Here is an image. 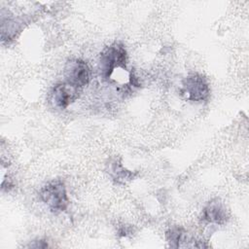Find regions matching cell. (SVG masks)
<instances>
[{
	"label": "cell",
	"instance_id": "cell-5",
	"mask_svg": "<svg viewBox=\"0 0 249 249\" xmlns=\"http://www.w3.org/2000/svg\"><path fill=\"white\" fill-rule=\"evenodd\" d=\"M78 89L70 86L66 82L58 83L53 88L52 100L57 108L65 109L78 98Z\"/></svg>",
	"mask_w": 249,
	"mask_h": 249
},
{
	"label": "cell",
	"instance_id": "cell-7",
	"mask_svg": "<svg viewBox=\"0 0 249 249\" xmlns=\"http://www.w3.org/2000/svg\"><path fill=\"white\" fill-rule=\"evenodd\" d=\"M111 174H112V177L114 178V180L117 181L118 183L124 182L125 180H129L131 178V176L133 177L132 173L129 172L128 170L124 169V166L122 165V163H120V162H114L112 164Z\"/></svg>",
	"mask_w": 249,
	"mask_h": 249
},
{
	"label": "cell",
	"instance_id": "cell-4",
	"mask_svg": "<svg viewBox=\"0 0 249 249\" xmlns=\"http://www.w3.org/2000/svg\"><path fill=\"white\" fill-rule=\"evenodd\" d=\"M90 71L86 61L75 58L66 63L65 66V79L66 83L70 86L81 89L87 86L89 82Z\"/></svg>",
	"mask_w": 249,
	"mask_h": 249
},
{
	"label": "cell",
	"instance_id": "cell-2",
	"mask_svg": "<svg viewBox=\"0 0 249 249\" xmlns=\"http://www.w3.org/2000/svg\"><path fill=\"white\" fill-rule=\"evenodd\" d=\"M39 196L53 213L65 211L69 203L65 185L60 180H53L43 186Z\"/></svg>",
	"mask_w": 249,
	"mask_h": 249
},
{
	"label": "cell",
	"instance_id": "cell-8",
	"mask_svg": "<svg viewBox=\"0 0 249 249\" xmlns=\"http://www.w3.org/2000/svg\"><path fill=\"white\" fill-rule=\"evenodd\" d=\"M184 239V230L179 227L170 228L166 231V240L171 247H179Z\"/></svg>",
	"mask_w": 249,
	"mask_h": 249
},
{
	"label": "cell",
	"instance_id": "cell-3",
	"mask_svg": "<svg viewBox=\"0 0 249 249\" xmlns=\"http://www.w3.org/2000/svg\"><path fill=\"white\" fill-rule=\"evenodd\" d=\"M182 93L190 101L203 102L210 95L207 79L199 73H191L182 81Z\"/></svg>",
	"mask_w": 249,
	"mask_h": 249
},
{
	"label": "cell",
	"instance_id": "cell-6",
	"mask_svg": "<svg viewBox=\"0 0 249 249\" xmlns=\"http://www.w3.org/2000/svg\"><path fill=\"white\" fill-rule=\"evenodd\" d=\"M202 220L211 223L223 225L228 220V214L221 202L217 199L210 201L202 211Z\"/></svg>",
	"mask_w": 249,
	"mask_h": 249
},
{
	"label": "cell",
	"instance_id": "cell-1",
	"mask_svg": "<svg viewBox=\"0 0 249 249\" xmlns=\"http://www.w3.org/2000/svg\"><path fill=\"white\" fill-rule=\"evenodd\" d=\"M127 53L123 43L114 42L100 53L99 69L104 79H109L117 68H126Z\"/></svg>",
	"mask_w": 249,
	"mask_h": 249
}]
</instances>
